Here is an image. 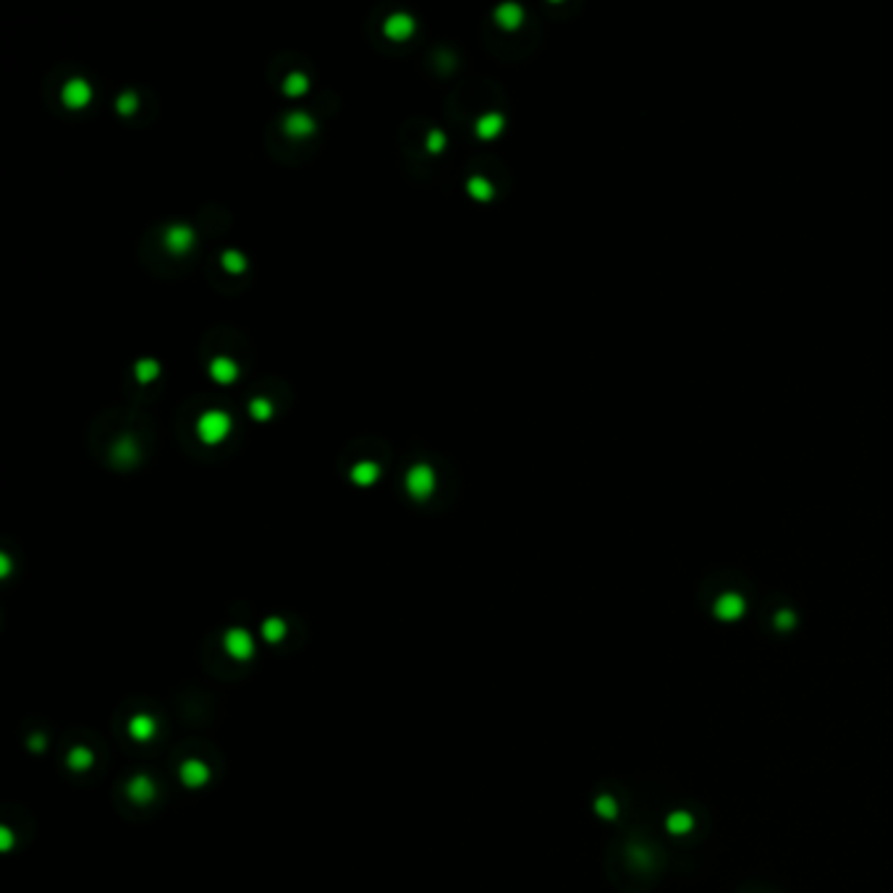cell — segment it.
I'll list each match as a JSON object with an SVG mask.
<instances>
[{
  "mask_svg": "<svg viewBox=\"0 0 893 893\" xmlns=\"http://www.w3.org/2000/svg\"><path fill=\"white\" fill-rule=\"evenodd\" d=\"M231 429H233V422L223 409H210V412H205L197 420V435L207 446L223 443V440L231 435Z\"/></svg>",
  "mask_w": 893,
  "mask_h": 893,
  "instance_id": "1",
  "label": "cell"
},
{
  "mask_svg": "<svg viewBox=\"0 0 893 893\" xmlns=\"http://www.w3.org/2000/svg\"><path fill=\"white\" fill-rule=\"evenodd\" d=\"M406 493L417 500H425L432 495V490H435V472H432V466L427 464H414L409 472H406Z\"/></svg>",
  "mask_w": 893,
  "mask_h": 893,
  "instance_id": "2",
  "label": "cell"
},
{
  "mask_svg": "<svg viewBox=\"0 0 893 893\" xmlns=\"http://www.w3.org/2000/svg\"><path fill=\"white\" fill-rule=\"evenodd\" d=\"M60 100H63V105H66L69 111H82V108H86V105L92 103V84L82 77L69 79V82L63 84Z\"/></svg>",
  "mask_w": 893,
  "mask_h": 893,
  "instance_id": "3",
  "label": "cell"
},
{
  "mask_svg": "<svg viewBox=\"0 0 893 893\" xmlns=\"http://www.w3.org/2000/svg\"><path fill=\"white\" fill-rule=\"evenodd\" d=\"M163 241H165V249L171 252V254H176V257H181V254L191 252V247H194L197 236H194V231H191V225L173 223V225H168V231H165Z\"/></svg>",
  "mask_w": 893,
  "mask_h": 893,
  "instance_id": "4",
  "label": "cell"
},
{
  "mask_svg": "<svg viewBox=\"0 0 893 893\" xmlns=\"http://www.w3.org/2000/svg\"><path fill=\"white\" fill-rule=\"evenodd\" d=\"M414 29H417V21H414L409 13H393V16H388L386 24H383L386 37L388 40H395V43H401V40H406V37H412Z\"/></svg>",
  "mask_w": 893,
  "mask_h": 893,
  "instance_id": "5",
  "label": "cell"
},
{
  "mask_svg": "<svg viewBox=\"0 0 893 893\" xmlns=\"http://www.w3.org/2000/svg\"><path fill=\"white\" fill-rule=\"evenodd\" d=\"M207 372H210V378H213L218 386H231V383H236V378H239V364H236L231 356H215V359L210 361Z\"/></svg>",
  "mask_w": 893,
  "mask_h": 893,
  "instance_id": "6",
  "label": "cell"
},
{
  "mask_svg": "<svg viewBox=\"0 0 893 893\" xmlns=\"http://www.w3.org/2000/svg\"><path fill=\"white\" fill-rule=\"evenodd\" d=\"M315 129H318V126H315L312 116H307V113H301V111L288 113L283 118V131L293 139L310 137V134H315Z\"/></svg>",
  "mask_w": 893,
  "mask_h": 893,
  "instance_id": "7",
  "label": "cell"
},
{
  "mask_svg": "<svg viewBox=\"0 0 893 893\" xmlns=\"http://www.w3.org/2000/svg\"><path fill=\"white\" fill-rule=\"evenodd\" d=\"M354 485H359V488H372L375 482L380 480V466L375 461H359V464L352 466V472H349Z\"/></svg>",
  "mask_w": 893,
  "mask_h": 893,
  "instance_id": "8",
  "label": "cell"
},
{
  "mask_svg": "<svg viewBox=\"0 0 893 893\" xmlns=\"http://www.w3.org/2000/svg\"><path fill=\"white\" fill-rule=\"evenodd\" d=\"M503 126H506L503 116H498V113H485V116L477 118L474 131H477V137L480 139H495L500 131H503Z\"/></svg>",
  "mask_w": 893,
  "mask_h": 893,
  "instance_id": "9",
  "label": "cell"
},
{
  "mask_svg": "<svg viewBox=\"0 0 893 893\" xmlns=\"http://www.w3.org/2000/svg\"><path fill=\"white\" fill-rule=\"evenodd\" d=\"M741 613H744V600L736 597V595H723L718 605H715V616L723 621H736Z\"/></svg>",
  "mask_w": 893,
  "mask_h": 893,
  "instance_id": "10",
  "label": "cell"
},
{
  "mask_svg": "<svg viewBox=\"0 0 893 893\" xmlns=\"http://www.w3.org/2000/svg\"><path fill=\"white\" fill-rule=\"evenodd\" d=\"M692 828H695V817L684 812V809H676V812H670L665 817V831L670 836H687L692 833Z\"/></svg>",
  "mask_w": 893,
  "mask_h": 893,
  "instance_id": "11",
  "label": "cell"
},
{
  "mask_svg": "<svg viewBox=\"0 0 893 893\" xmlns=\"http://www.w3.org/2000/svg\"><path fill=\"white\" fill-rule=\"evenodd\" d=\"M495 21H498L503 29H516V26L524 21V11L519 9L516 3H503L495 9Z\"/></svg>",
  "mask_w": 893,
  "mask_h": 893,
  "instance_id": "12",
  "label": "cell"
},
{
  "mask_svg": "<svg viewBox=\"0 0 893 893\" xmlns=\"http://www.w3.org/2000/svg\"><path fill=\"white\" fill-rule=\"evenodd\" d=\"M134 375H137V380L142 383V386H147V383H155V380L160 378V361L150 359V356H147V359H139L137 367H134Z\"/></svg>",
  "mask_w": 893,
  "mask_h": 893,
  "instance_id": "13",
  "label": "cell"
},
{
  "mask_svg": "<svg viewBox=\"0 0 893 893\" xmlns=\"http://www.w3.org/2000/svg\"><path fill=\"white\" fill-rule=\"evenodd\" d=\"M466 194L477 202H488L493 197V184L488 179H482V176H472V179L466 181Z\"/></svg>",
  "mask_w": 893,
  "mask_h": 893,
  "instance_id": "14",
  "label": "cell"
},
{
  "mask_svg": "<svg viewBox=\"0 0 893 893\" xmlns=\"http://www.w3.org/2000/svg\"><path fill=\"white\" fill-rule=\"evenodd\" d=\"M273 412H275L273 401H270V398H265V395H257V398H252V401H249L252 420L267 422V420H273Z\"/></svg>",
  "mask_w": 893,
  "mask_h": 893,
  "instance_id": "15",
  "label": "cell"
},
{
  "mask_svg": "<svg viewBox=\"0 0 893 893\" xmlns=\"http://www.w3.org/2000/svg\"><path fill=\"white\" fill-rule=\"evenodd\" d=\"M307 89H310V79L304 77V74H299V71H293V74H288V77H286V82H283V92H286V95H288V97H299V95H304Z\"/></svg>",
  "mask_w": 893,
  "mask_h": 893,
  "instance_id": "16",
  "label": "cell"
},
{
  "mask_svg": "<svg viewBox=\"0 0 893 893\" xmlns=\"http://www.w3.org/2000/svg\"><path fill=\"white\" fill-rule=\"evenodd\" d=\"M220 262H223L225 270H228V273H233V275H241L244 270H247V257H244L239 249H225L223 252V259H220Z\"/></svg>",
  "mask_w": 893,
  "mask_h": 893,
  "instance_id": "17",
  "label": "cell"
},
{
  "mask_svg": "<svg viewBox=\"0 0 893 893\" xmlns=\"http://www.w3.org/2000/svg\"><path fill=\"white\" fill-rule=\"evenodd\" d=\"M137 105L139 100L134 92H123V95H118V100H116V111H118L120 116H131V113L137 111Z\"/></svg>",
  "mask_w": 893,
  "mask_h": 893,
  "instance_id": "18",
  "label": "cell"
},
{
  "mask_svg": "<svg viewBox=\"0 0 893 893\" xmlns=\"http://www.w3.org/2000/svg\"><path fill=\"white\" fill-rule=\"evenodd\" d=\"M427 150L432 152V155H440V152L446 150V134H443V131H438V129L429 131V134H427Z\"/></svg>",
  "mask_w": 893,
  "mask_h": 893,
  "instance_id": "19",
  "label": "cell"
},
{
  "mask_svg": "<svg viewBox=\"0 0 893 893\" xmlns=\"http://www.w3.org/2000/svg\"><path fill=\"white\" fill-rule=\"evenodd\" d=\"M134 454H137V451H134V440H120L118 443V448H116V459H118V461H123V459H134Z\"/></svg>",
  "mask_w": 893,
  "mask_h": 893,
  "instance_id": "20",
  "label": "cell"
},
{
  "mask_svg": "<svg viewBox=\"0 0 893 893\" xmlns=\"http://www.w3.org/2000/svg\"><path fill=\"white\" fill-rule=\"evenodd\" d=\"M597 809H600L605 817H616V815H619V809H616V804H613V799H608V797L597 802Z\"/></svg>",
  "mask_w": 893,
  "mask_h": 893,
  "instance_id": "21",
  "label": "cell"
},
{
  "mask_svg": "<svg viewBox=\"0 0 893 893\" xmlns=\"http://www.w3.org/2000/svg\"><path fill=\"white\" fill-rule=\"evenodd\" d=\"M775 627H778V629H791V627H794V613H786V610H781V613H778V621H775Z\"/></svg>",
  "mask_w": 893,
  "mask_h": 893,
  "instance_id": "22",
  "label": "cell"
}]
</instances>
